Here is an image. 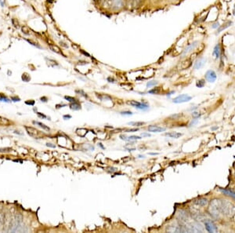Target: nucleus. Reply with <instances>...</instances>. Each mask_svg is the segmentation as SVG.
<instances>
[{"instance_id":"43","label":"nucleus","mask_w":235,"mask_h":233,"mask_svg":"<svg viewBox=\"0 0 235 233\" xmlns=\"http://www.w3.org/2000/svg\"><path fill=\"white\" fill-rule=\"evenodd\" d=\"M98 146H100V148H103V149H104V146H103V145H102V144H101V143H99V144H98Z\"/></svg>"},{"instance_id":"28","label":"nucleus","mask_w":235,"mask_h":233,"mask_svg":"<svg viewBox=\"0 0 235 233\" xmlns=\"http://www.w3.org/2000/svg\"><path fill=\"white\" fill-rule=\"evenodd\" d=\"M21 30H22V32L24 34H25V35H29L30 34V31H29L28 28L26 27V26H24V27H22V28H21Z\"/></svg>"},{"instance_id":"27","label":"nucleus","mask_w":235,"mask_h":233,"mask_svg":"<svg viewBox=\"0 0 235 233\" xmlns=\"http://www.w3.org/2000/svg\"><path fill=\"white\" fill-rule=\"evenodd\" d=\"M64 98L66 99L67 101H69V102H71V103H73V102H76V101H78L76 100L75 98H74V97H69V96H65Z\"/></svg>"},{"instance_id":"19","label":"nucleus","mask_w":235,"mask_h":233,"mask_svg":"<svg viewBox=\"0 0 235 233\" xmlns=\"http://www.w3.org/2000/svg\"><path fill=\"white\" fill-rule=\"evenodd\" d=\"M141 137L139 136H135V135H133V136L130 137H127V141H136V140H140Z\"/></svg>"},{"instance_id":"32","label":"nucleus","mask_w":235,"mask_h":233,"mask_svg":"<svg viewBox=\"0 0 235 233\" xmlns=\"http://www.w3.org/2000/svg\"><path fill=\"white\" fill-rule=\"evenodd\" d=\"M197 119H193L192 121H191V123H190V125H189V127H193V126H194L195 124H197Z\"/></svg>"},{"instance_id":"2","label":"nucleus","mask_w":235,"mask_h":233,"mask_svg":"<svg viewBox=\"0 0 235 233\" xmlns=\"http://www.w3.org/2000/svg\"><path fill=\"white\" fill-rule=\"evenodd\" d=\"M222 214L229 218L235 217V205L228 200L222 199Z\"/></svg>"},{"instance_id":"25","label":"nucleus","mask_w":235,"mask_h":233,"mask_svg":"<svg viewBox=\"0 0 235 233\" xmlns=\"http://www.w3.org/2000/svg\"><path fill=\"white\" fill-rule=\"evenodd\" d=\"M0 101L7 102V103H9V102H10V101L9 100L8 98H7L5 96L3 95V94H0Z\"/></svg>"},{"instance_id":"21","label":"nucleus","mask_w":235,"mask_h":233,"mask_svg":"<svg viewBox=\"0 0 235 233\" xmlns=\"http://www.w3.org/2000/svg\"><path fill=\"white\" fill-rule=\"evenodd\" d=\"M205 84V80H198V81L197 82V83H196V86H197V87H199V88H202V87H204Z\"/></svg>"},{"instance_id":"42","label":"nucleus","mask_w":235,"mask_h":233,"mask_svg":"<svg viewBox=\"0 0 235 233\" xmlns=\"http://www.w3.org/2000/svg\"><path fill=\"white\" fill-rule=\"evenodd\" d=\"M149 155H158V153H155V152H149Z\"/></svg>"},{"instance_id":"7","label":"nucleus","mask_w":235,"mask_h":233,"mask_svg":"<svg viewBox=\"0 0 235 233\" xmlns=\"http://www.w3.org/2000/svg\"><path fill=\"white\" fill-rule=\"evenodd\" d=\"M205 63H206V59H205V57H201V58L197 59V60H196L195 63H194V69H201L202 68H203L204 65H205Z\"/></svg>"},{"instance_id":"34","label":"nucleus","mask_w":235,"mask_h":233,"mask_svg":"<svg viewBox=\"0 0 235 233\" xmlns=\"http://www.w3.org/2000/svg\"><path fill=\"white\" fill-rule=\"evenodd\" d=\"M218 27H219V22L215 23V24H213L212 25V28H217Z\"/></svg>"},{"instance_id":"8","label":"nucleus","mask_w":235,"mask_h":233,"mask_svg":"<svg viewBox=\"0 0 235 233\" xmlns=\"http://www.w3.org/2000/svg\"><path fill=\"white\" fill-rule=\"evenodd\" d=\"M197 43H198V42H197V41H194V42H193L192 43H191V44L188 45V46H186V47L184 49H183V53H182V55H183H183H186V54H187V53H189L190 51L193 50V49H194V48H195L196 46H197Z\"/></svg>"},{"instance_id":"6","label":"nucleus","mask_w":235,"mask_h":233,"mask_svg":"<svg viewBox=\"0 0 235 233\" xmlns=\"http://www.w3.org/2000/svg\"><path fill=\"white\" fill-rule=\"evenodd\" d=\"M205 229H206L208 232H216V231H217V228H216V225L209 220H207L205 222Z\"/></svg>"},{"instance_id":"37","label":"nucleus","mask_w":235,"mask_h":233,"mask_svg":"<svg viewBox=\"0 0 235 233\" xmlns=\"http://www.w3.org/2000/svg\"><path fill=\"white\" fill-rule=\"evenodd\" d=\"M141 136H142L143 137H151V134L147 133H141Z\"/></svg>"},{"instance_id":"24","label":"nucleus","mask_w":235,"mask_h":233,"mask_svg":"<svg viewBox=\"0 0 235 233\" xmlns=\"http://www.w3.org/2000/svg\"><path fill=\"white\" fill-rule=\"evenodd\" d=\"M22 80H24V82H28L29 80H31V77L27 74V73H24L22 75Z\"/></svg>"},{"instance_id":"41","label":"nucleus","mask_w":235,"mask_h":233,"mask_svg":"<svg viewBox=\"0 0 235 233\" xmlns=\"http://www.w3.org/2000/svg\"><path fill=\"white\" fill-rule=\"evenodd\" d=\"M41 101L43 102H46L47 101V98H46V97H42Z\"/></svg>"},{"instance_id":"31","label":"nucleus","mask_w":235,"mask_h":233,"mask_svg":"<svg viewBox=\"0 0 235 233\" xmlns=\"http://www.w3.org/2000/svg\"><path fill=\"white\" fill-rule=\"evenodd\" d=\"M192 116L194 119H198L201 116V114L199 112H197V111H194V112L192 113Z\"/></svg>"},{"instance_id":"4","label":"nucleus","mask_w":235,"mask_h":233,"mask_svg":"<svg viewBox=\"0 0 235 233\" xmlns=\"http://www.w3.org/2000/svg\"><path fill=\"white\" fill-rule=\"evenodd\" d=\"M191 99H192V97L188 95V94H181V95H179L176 97H175L172 101L175 104H181L190 101Z\"/></svg>"},{"instance_id":"14","label":"nucleus","mask_w":235,"mask_h":233,"mask_svg":"<svg viewBox=\"0 0 235 233\" xmlns=\"http://www.w3.org/2000/svg\"><path fill=\"white\" fill-rule=\"evenodd\" d=\"M220 191L222 192V193L226 194V195H229V196H231L235 199V192H233V191L229 190V189H220Z\"/></svg>"},{"instance_id":"20","label":"nucleus","mask_w":235,"mask_h":233,"mask_svg":"<svg viewBox=\"0 0 235 233\" xmlns=\"http://www.w3.org/2000/svg\"><path fill=\"white\" fill-rule=\"evenodd\" d=\"M128 104L129 105H132V106L135 107V108H136V107H138L139 105H140L141 102L137 101H129Z\"/></svg>"},{"instance_id":"16","label":"nucleus","mask_w":235,"mask_h":233,"mask_svg":"<svg viewBox=\"0 0 235 233\" xmlns=\"http://www.w3.org/2000/svg\"><path fill=\"white\" fill-rule=\"evenodd\" d=\"M49 49L53 51V52H55L57 54H61V49L59 46H57V45H49Z\"/></svg>"},{"instance_id":"29","label":"nucleus","mask_w":235,"mask_h":233,"mask_svg":"<svg viewBox=\"0 0 235 233\" xmlns=\"http://www.w3.org/2000/svg\"><path fill=\"white\" fill-rule=\"evenodd\" d=\"M159 91H160V87H156V88H155V89H153V90H151V91H149V94H158V93H159Z\"/></svg>"},{"instance_id":"44","label":"nucleus","mask_w":235,"mask_h":233,"mask_svg":"<svg viewBox=\"0 0 235 233\" xmlns=\"http://www.w3.org/2000/svg\"><path fill=\"white\" fill-rule=\"evenodd\" d=\"M144 155H139V158H144Z\"/></svg>"},{"instance_id":"17","label":"nucleus","mask_w":235,"mask_h":233,"mask_svg":"<svg viewBox=\"0 0 235 233\" xmlns=\"http://www.w3.org/2000/svg\"><path fill=\"white\" fill-rule=\"evenodd\" d=\"M33 123H34V124H35V125L39 126L40 127H42V128L44 129V130H50V129H49V127H46V126L45 125V124L42 123V122H35V121H34Z\"/></svg>"},{"instance_id":"33","label":"nucleus","mask_w":235,"mask_h":233,"mask_svg":"<svg viewBox=\"0 0 235 233\" xmlns=\"http://www.w3.org/2000/svg\"><path fill=\"white\" fill-rule=\"evenodd\" d=\"M26 105H35V101H26L25 102Z\"/></svg>"},{"instance_id":"11","label":"nucleus","mask_w":235,"mask_h":233,"mask_svg":"<svg viewBox=\"0 0 235 233\" xmlns=\"http://www.w3.org/2000/svg\"><path fill=\"white\" fill-rule=\"evenodd\" d=\"M166 137L170 138H175V139H177V138L180 137L182 136V133H178V132H170V133H166Z\"/></svg>"},{"instance_id":"23","label":"nucleus","mask_w":235,"mask_h":233,"mask_svg":"<svg viewBox=\"0 0 235 233\" xmlns=\"http://www.w3.org/2000/svg\"><path fill=\"white\" fill-rule=\"evenodd\" d=\"M129 125H132L134 126V127H140V126H143L144 124V122H129Z\"/></svg>"},{"instance_id":"38","label":"nucleus","mask_w":235,"mask_h":233,"mask_svg":"<svg viewBox=\"0 0 235 233\" xmlns=\"http://www.w3.org/2000/svg\"><path fill=\"white\" fill-rule=\"evenodd\" d=\"M11 100L13 101H20L21 99L18 98V97H11Z\"/></svg>"},{"instance_id":"9","label":"nucleus","mask_w":235,"mask_h":233,"mask_svg":"<svg viewBox=\"0 0 235 233\" xmlns=\"http://www.w3.org/2000/svg\"><path fill=\"white\" fill-rule=\"evenodd\" d=\"M147 130H148V131L153 132V133H160V132L165 131V130H166V128L158 127V126L151 125L147 127Z\"/></svg>"},{"instance_id":"35","label":"nucleus","mask_w":235,"mask_h":233,"mask_svg":"<svg viewBox=\"0 0 235 233\" xmlns=\"http://www.w3.org/2000/svg\"><path fill=\"white\" fill-rule=\"evenodd\" d=\"M37 115H38L40 118H43V119H46V118H47L46 117V116H45V115H43V114H41L40 112H37Z\"/></svg>"},{"instance_id":"12","label":"nucleus","mask_w":235,"mask_h":233,"mask_svg":"<svg viewBox=\"0 0 235 233\" xmlns=\"http://www.w3.org/2000/svg\"><path fill=\"white\" fill-rule=\"evenodd\" d=\"M212 54L213 56H215L216 58H219V56H220V46H219V44L216 45L214 49H213Z\"/></svg>"},{"instance_id":"18","label":"nucleus","mask_w":235,"mask_h":233,"mask_svg":"<svg viewBox=\"0 0 235 233\" xmlns=\"http://www.w3.org/2000/svg\"><path fill=\"white\" fill-rule=\"evenodd\" d=\"M191 65V63L189 60H184V61L182 63V68H183V69H185V68H189L190 65Z\"/></svg>"},{"instance_id":"3","label":"nucleus","mask_w":235,"mask_h":233,"mask_svg":"<svg viewBox=\"0 0 235 233\" xmlns=\"http://www.w3.org/2000/svg\"><path fill=\"white\" fill-rule=\"evenodd\" d=\"M25 129H26V130H27L28 133L31 137H35V138H37V139H38V138H41L44 135L43 133H41L39 130H36V129L33 128V127H25Z\"/></svg>"},{"instance_id":"10","label":"nucleus","mask_w":235,"mask_h":233,"mask_svg":"<svg viewBox=\"0 0 235 233\" xmlns=\"http://www.w3.org/2000/svg\"><path fill=\"white\" fill-rule=\"evenodd\" d=\"M194 203L199 206H205L208 205V201L206 198H198L194 200Z\"/></svg>"},{"instance_id":"39","label":"nucleus","mask_w":235,"mask_h":233,"mask_svg":"<svg viewBox=\"0 0 235 233\" xmlns=\"http://www.w3.org/2000/svg\"><path fill=\"white\" fill-rule=\"evenodd\" d=\"M63 118L64 119H71V116L70 115H66V116H64Z\"/></svg>"},{"instance_id":"30","label":"nucleus","mask_w":235,"mask_h":233,"mask_svg":"<svg viewBox=\"0 0 235 233\" xmlns=\"http://www.w3.org/2000/svg\"><path fill=\"white\" fill-rule=\"evenodd\" d=\"M120 114L122 115V116H131V115H133V112L130 111H122V112H120Z\"/></svg>"},{"instance_id":"36","label":"nucleus","mask_w":235,"mask_h":233,"mask_svg":"<svg viewBox=\"0 0 235 233\" xmlns=\"http://www.w3.org/2000/svg\"><path fill=\"white\" fill-rule=\"evenodd\" d=\"M139 130V129L138 128H134V129H130V130H127V132H136Z\"/></svg>"},{"instance_id":"22","label":"nucleus","mask_w":235,"mask_h":233,"mask_svg":"<svg viewBox=\"0 0 235 233\" xmlns=\"http://www.w3.org/2000/svg\"><path fill=\"white\" fill-rule=\"evenodd\" d=\"M97 97L100 99L101 101H103L106 100H110V97H109V96L105 95V94H103V95H97Z\"/></svg>"},{"instance_id":"13","label":"nucleus","mask_w":235,"mask_h":233,"mask_svg":"<svg viewBox=\"0 0 235 233\" xmlns=\"http://www.w3.org/2000/svg\"><path fill=\"white\" fill-rule=\"evenodd\" d=\"M232 24V22L231 21H227V22H226L225 24H223L222 25L219 26V28H218V32L217 33H220L221 32H222L223 30H225V29H227V28L230 27V25Z\"/></svg>"},{"instance_id":"5","label":"nucleus","mask_w":235,"mask_h":233,"mask_svg":"<svg viewBox=\"0 0 235 233\" xmlns=\"http://www.w3.org/2000/svg\"><path fill=\"white\" fill-rule=\"evenodd\" d=\"M205 76L207 81L209 82V83H214L216 80V78H217L216 73L213 70H208V71H207Z\"/></svg>"},{"instance_id":"1","label":"nucleus","mask_w":235,"mask_h":233,"mask_svg":"<svg viewBox=\"0 0 235 233\" xmlns=\"http://www.w3.org/2000/svg\"><path fill=\"white\" fill-rule=\"evenodd\" d=\"M222 199L215 198L210 201L208 207V213L213 218H218L222 214Z\"/></svg>"},{"instance_id":"26","label":"nucleus","mask_w":235,"mask_h":233,"mask_svg":"<svg viewBox=\"0 0 235 233\" xmlns=\"http://www.w3.org/2000/svg\"><path fill=\"white\" fill-rule=\"evenodd\" d=\"M157 84H158V82L153 80V81H149L148 83H147V87H151V86H155V85H157Z\"/></svg>"},{"instance_id":"40","label":"nucleus","mask_w":235,"mask_h":233,"mask_svg":"<svg viewBox=\"0 0 235 233\" xmlns=\"http://www.w3.org/2000/svg\"><path fill=\"white\" fill-rule=\"evenodd\" d=\"M46 146H48V147H51V148H55L56 146L54 145L53 144H51V143H46Z\"/></svg>"},{"instance_id":"15","label":"nucleus","mask_w":235,"mask_h":233,"mask_svg":"<svg viewBox=\"0 0 235 233\" xmlns=\"http://www.w3.org/2000/svg\"><path fill=\"white\" fill-rule=\"evenodd\" d=\"M70 108H71V109L74 110V111H78V110L81 109V105L79 103V101L73 102V103H71V105H70Z\"/></svg>"}]
</instances>
